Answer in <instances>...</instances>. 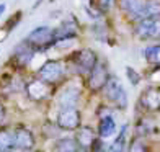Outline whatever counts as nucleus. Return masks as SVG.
Masks as SVG:
<instances>
[{"mask_svg":"<svg viewBox=\"0 0 160 152\" xmlns=\"http://www.w3.org/2000/svg\"><path fill=\"white\" fill-rule=\"evenodd\" d=\"M144 57L150 66L160 69V43H155V44H150L149 48H145Z\"/></svg>","mask_w":160,"mask_h":152,"instance_id":"19","label":"nucleus"},{"mask_svg":"<svg viewBox=\"0 0 160 152\" xmlns=\"http://www.w3.org/2000/svg\"><path fill=\"white\" fill-rule=\"evenodd\" d=\"M5 118H7V108H5V105L2 103V101H0V126L3 124Z\"/></svg>","mask_w":160,"mask_h":152,"instance_id":"30","label":"nucleus"},{"mask_svg":"<svg viewBox=\"0 0 160 152\" xmlns=\"http://www.w3.org/2000/svg\"><path fill=\"white\" fill-rule=\"evenodd\" d=\"M78 146L74 137H61L54 144V152H72L75 150Z\"/></svg>","mask_w":160,"mask_h":152,"instance_id":"21","label":"nucleus"},{"mask_svg":"<svg viewBox=\"0 0 160 152\" xmlns=\"http://www.w3.org/2000/svg\"><path fill=\"white\" fill-rule=\"evenodd\" d=\"M116 131V121L113 116H105V118H98V128H97V134L101 139L113 136Z\"/></svg>","mask_w":160,"mask_h":152,"instance_id":"16","label":"nucleus"},{"mask_svg":"<svg viewBox=\"0 0 160 152\" xmlns=\"http://www.w3.org/2000/svg\"><path fill=\"white\" fill-rule=\"evenodd\" d=\"M25 41L30 44L36 53H46L51 48H56V34L52 26H38L25 38Z\"/></svg>","mask_w":160,"mask_h":152,"instance_id":"3","label":"nucleus"},{"mask_svg":"<svg viewBox=\"0 0 160 152\" xmlns=\"http://www.w3.org/2000/svg\"><path fill=\"white\" fill-rule=\"evenodd\" d=\"M90 152H106L105 142H103V139H101V137H97V139H95V142H93L92 147H90Z\"/></svg>","mask_w":160,"mask_h":152,"instance_id":"29","label":"nucleus"},{"mask_svg":"<svg viewBox=\"0 0 160 152\" xmlns=\"http://www.w3.org/2000/svg\"><path fill=\"white\" fill-rule=\"evenodd\" d=\"M126 75H128V79H129V82H131V85H139L141 84V74H139V72H137L136 69H132V67H126Z\"/></svg>","mask_w":160,"mask_h":152,"instance_id":"27","label":"nucleus"},{"mask_svg":"<svg viewBox=\"0 0 160 152\" xmlns=\"http://www.w3.org/2000/svg\"><path fill=\"white\" fill-rule=\"evenodd\" d=\"M21 18H23V12H21V10L15 12L8 20H7V23H5V26H3V31H5L7 34H8L10 31H13V30L17 28V25L21 21Z\"/></svg>","mask_w":160,"mask_h":152,"instance_id":"26","label":"nucleus"},{"mask_svg":"<svg viewBox=\"0 0 160 152\" xmlns=\"http://www.w3.org/2000/svg\"><path fill=\"white\" fill-rule=\"evenodd\" d=\"M36 75H38L39 79H42L44 82L51 84V85L59 87L65 80V77L69 75L67 64H65L64 59H48L38 69Z\"/></svg>","mask_w":160,"mask_h":152,"instance_id":"2","label":"nucleus"},{"mask_svg":"<svg viewBox=\"0 0 160 152\" xmlns=\"http://www.w3.org/2000/svg\"><path fill=\"white\" fill-rule=\"evenodd\" d=\"M56 124L61 128V131H77L82 126V111L77 106L74 108H61L57 111Z\"/></svg>","mask_w":160,"mask_h":152,"instance_id":"9","label":"nucleus"},{"mask_svg":"<svg viewBox=\"0 0 160 152\" xmlns=\"http://www.w3.org/2000/svg\"><path fill=\"white\" fill-rule=\"evenodd\" d=\"M72 152H90L88 149H83V147H77L75 150H72Z\"/></svg>","mask_w":160,"mask_h":152,"instance_id":"32","label":"nucleus"},{"mask_svg":"<svg viewBox=\"0 0 160 152\" xmlns=\"http://www.w3.org/2000/svg\"><path fill=\"white\" fill-rule=\"evenodd\" d=\"M142 18H160V0H149L142 12Z\"/></svg>","mask_w":160,"mask_h":152,"instance_id":"22","label":"nucleus"},{"mask_svg":"<svg viewBox=\"0 0 160 152\" xmlns=\"http://www.w3.org/2000/svg\"><path fill=\"white\" fill-rule=\"evenodd\" d=\"M128 152H149V146L142 137L136 136L132 141L129 142V147H128Z\"/></svg>","mask_w":160,"mask_h":152,"instance_id":"24","label":"nucleus"},{"mask_svg":"<svg viewBox=\"0 0 160 152\" xmlns=\"http://www.w3.org/2000/svg\"><path fill=\"white\" fill-rule=\"evenodd\" d=\"M34 56H36V51L23 39V41H20L18 44L13 48L12 56L8 59V66L13 67L15 70H25L31 64Z\"/></svg>","mask_w":160,"mask_h":152,"instance_id":"7","label":"nucleus"},{"mask_svg":"<svg viewBox=\"0 0 160 152\" xmlns=\"http://www.w3.org/2000/svg\"><path fill=\"white\" fill-rule=\"evenodd\" d=\"M90 33H92V36L97 41H106L108 39V34H110V26H108V21L105 20V17L97 20L95 23L90 26Z\"/></svg>","mask_w":160,"mask_h":152,"instance_id":"17","label":"nucleus"},{"mask_svg":"<svg viewBox=\"0 0 160 152\" xmlns=\"http://www.w3.org/2000/svg\"><path fill=\"white\" fill-rule=\"evenodd\" d=\"M56 89H57V87L44 82L38 75L25 82V93H26V97L30 98L31 101H36V103H41V101H46L48 98H51L54 95Z\"/></svg>","mask_w":160,"mask_h":152,"instance_id":"5","label":"nucleus"},{"mask_svg":"<svg viewBox=\"0 0 160 152\" xmlns=\"http://www.w3.org/2000/svg\"><path fill=\"white\" fill-rule=\"evenodd\" d=\"M3 152H25V150H23V149H20V147H17V146H13V147L7 149V150H3Z\"/></svg>","mask_w":160,"mask_h":152,"instance_id":"31","label":"nucleus"},{"mask_svg":"<svg viewBox=\"0 0 160 152\" xmlns=\"http://www.w3.org/2000/svg\"><path fill=\"white\" fill-rule=\"evenodd\" d=\"M110 69H108V64L105 61H98V64L93 67L88 75L85 77V87L92 95H98V93L103 92L105 85L110 80Z\"/></svg>","mask_w":160,"mask_h":152,"instance_id":"4","label":"nucleus"},{"mask_svg":"<svg viewBox=\"0 0 160 152\" xmlns=\"http://www.w3.org/2000/svg\"><path fill=\"white\" fill-rule=\"evenodd\" d=\"M103 95H105V100L108 103H111L116 110H126L128 108L126 90H124V87L121 85L118 77H114V75L110 77V80H108V84L103 89Z\"/></svg>","mask_w":160,"mask_h":152,"instance_id":"6","label":"nucleus"},{"mask_svg":"<svg viewBox=\"0 0 160 152\" xmlns=\"http://www.w3.org/2000/svg\"><path fill=\"white\" fill-rule=\"evenodd\" d=\"M54 34H56V41H57L56 46L59 43L78 38V21L74 17H70L69 20H64L59 26L54 28Z\"/></svg>","mask_w":160,"mask_h":152,"instance_id":"10","label":"nucleus"},{"mask_svg":"<svg viewBox=\"0 0 160 152\" xmlns=\"http://www.w3.org/2000/svg\"><path fill=\"white\" fill-rule=\"evenodd\" d=\"M149 3V0H118L119 10L128 15L131 20H141L142 12L145 8V5Z\"/></svg>","mask_w":160,"mask_h":152,"instance_id":"13","label":"nucleus"},{"mask_svg":"<svg viewBox=\"0 0 160 152\" xmlns=\"http://www.w3.org/2000/svg\"><path fill=\"white\" fill-rule=\"evenodd\" d=\"M5 12V5L3 3H0V17H2V13Z\"/></svg>","mask_w":160,"mask_h":152,"instance_id":"33","label":"nucleus"},{"mask_svg":"<svg viewBox=\"0 0 160 152\" xmlns=\"http://www.w3.org/2000/svg\"><path fill=\"white\" fill-rule=\"evenodd\" d=\"M75 136H74V139L77 142V146L78 147H83V149H88L92 147V144L95 142V139L98 137V134L95 133V129H93L92 126H80L77 131H74Z\"/></svg>","mask_w":160,"mask_h":152,"instance_id":"15","label":"nucleus"},{"mask_svg":"<svg viewBox=\"0 0 160 152\" xmlns=\"http://www.w3.org/2000/svg\"><path fill=\"white\" fill-rule=\"evenodd\" d=\"M139 105L149 113L160 111V87H147L139 97Z\"/></svg>","mask_w":160,"mask_h":152,"instance_id":"12","label":"nucleus"},{"mask_svg":"<svg viewBox=\"0 0 160 152\" xmlns=\"http://www.w3.org/2000/svg\"><path fill=\"white\" fill-rule=\"evenodd\" d=\"M126 131H128V124H124L121 128L118 137H116L111 146L106 149V152H124V149H126Z\"/></svg>","mask_w":160,"mask_h":152,"instance_id":"20","label":"nucleus"},{"mask_svg":"<svg viewBox=\"0 0 160 152\" xmlns=\"http://www.w3.org/2000/svg\"><path fill=\"white\" fill-rule=\"evenodd\" d=\"M134 36L141 41H158L160 39V18L137 20V23L134 26Z\"/></svg>","mask_w":160,"mask_h":152,"instance_id":"8","label":"nucleus"},{"mask_svg":"<svg viewBox=\"0 0 160 152\" xmlns=\"http://www.w3.org/2000/svg\"><path fill=\"white\" fill-rule=\"evenodd\" d=\"M33 152H46V150H41V149H38V150H33Z\"/></svg>","mask_w":160,"mask_h":152,"instance_id":"34","label":"nucleus"},{"mask_svg":"<svg viewBox=\"0 0 160 152\" xmlns=\"http://www.w3.org/2000/svg\"><path fill=\"white\" fill-rule=\"evenodd\" d=\"M64 61L67 64V70L70 75H78L85 79L88 72L98 64L100 56L92 48H80L69 53L64 57Z\"/></svg>","mask_w":160,"mask_h":152,"instance_id":"1","label":"nucleus"},{"mask_svg":"<svg viewBox=\"0 0 160 152\" xmlns=\"http://www.w3.org/2000/svg\"><path fill=\"white\" fill-rule=\"evenodd\" d=\"M80 98H82V89L77 85H65L57 95V103L59 108H74L78 105Z\"/></svg>","mask_w":160,"mask_h":152,"instance_id":"11","label":"nucleus"},{"mask_svg":"<svg viewBox=\"0 0 160 152\" xmlns=\"http://www.w3.org/2000/svg\"><path fill=\"white\" fill-rule=\"evenodd\" d=\"M15 146V129L0 126V152Z\"/></svg>","mask_w":160,"mask_h":152,"instance_id":"18","label":"nucleus"},{"mask_svg":"<svg viewBox=\"0 0 160 152\" xmlns=\"http://www.w3.org/2000/svg\"><path fill=\"white\" fill-rule=\"evenodd\" d=\"M41 131H42V134H44V137H46V139H54V137H57V136H59V133H61V128L57 126L56 123L46 121Z\"/></svg>","mask_w":160,"mask_h":152,"instance_id":"25","label":"nucleus"},{"mask_svg":"<svg viewBox=\"0 0 160 152\" xmlns=\"http://www.w3.org/2000/svg\"><path fill=\"white\" fill-rule=\"evenodd\" d=\"M97 116L98 118H105V116H113V110L108 105H100L97 110Z\"/></svg>","mask_w":160,"mask_h":152,"instance_id":"28","label":"nucleus"},{"mask_svg":"<svg viewBox=\"0 0 160 152\" xmlns=\"http://www.w3.org/2000/svg\"><path fill=\"white\" fill-rule=\"evenodd\" d=\"M88 7L100 15L106 17V13L111 8V0H88Z\"/></svg>","mask_w":160,"mask_h":152,"instance_id":"23","label":"nucleus"},{"mask_svg":"<svg viewBox=\"0 0 160 152\" xmlns=\"http://www.w3.org/2000/svg\"><path fill=\"white\" fill-rule=\"evenodd\" d=\"M15 146L23 149L25 152H31L36 147V137L31 129L26 126H18L15 128Z\"/></svg>","mask_w":160,"mask_h":152,"instance_id":"14","label":"nucleus"}]
</instances>
